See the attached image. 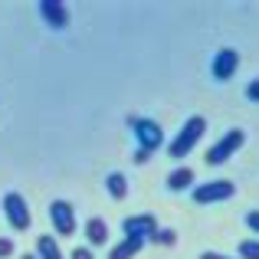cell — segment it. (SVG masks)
<instances>
[{
	"instance_id": "6da1fadb",
	"label": "cell",
	"mask_w": 259,
	"mask_h": 259,
	"mask_svg": "<svg viewBox=\"0 0 259 259\" xmlns=\"http://www.w3.org/2000/svg\"><path fill=\"white\" fill-rule=\"evenodd\" d=\"M203 132H207V118H203V115H190V118L184 121V128L171 138L167 154H171L174 161H184V158H187V154L197 148V141L203 138Z\"/></svg>"
},
{
	"instance_id": "7a4b0ae2",
	"label": "cell",
	"mask_w": 259,
	"mask_h": 259,
	"mask_svg": "<svg viewBox=\"0 0 259 259\" xmlns=\"http://www.w3.org/2000/svg\"><path fill=\"white\" fill-rule=\"evenodd\" d=\"M246 145V132H240V128H233V132H227L220 141H213L210 145V151L203 154V161H207L210 167H220V164H227L230 158H233L240 148Z\"/></svg>"
},
{
	"instance_id": "3957f363",
	"label": "cell",
	"mask_w": 259,
	"mask_h": 259,
	"mask_svg": "<svg viewBox=\"0 0 259 259\" xmlns=\"http://www.w3.org/2000/svg\"><path fill=\"white\" fill-rule=\"evenodd\" d=\"M4 217H7V223H10L17 233H26V230L33 227L30 203H26V200H23V194H17V190L4 194Z\"/></svg>"
},
{
	"instance_id": "277c9868",
	"label": "cell",
	"mask_w": 259,
	"mask_h": 259,
	"mask_svg": "<svg viewBox=\"0 0 259 259\" xmlns=\"http://www.w3.org/2000/svg\"><path fill=\"white\" fill-rule=\"evenodd\" d=\"M128 128H132V135L138 138V148H145V151H151V154L164 145V128L154 118H128Z\"/></svg>"
},
{
	"instance_id": "5b68a950",
	"label": "cell",
	"mask_w": 259,
	"mask_h": 259,
	"mask_svg": "<svg viewBox=\"0 0 259 259\" xmlns=\"http://www.w3.org/2000/svg\"><path fill=\"white\" fill-rule=\"evenodd\" d=\"M233 194H236L233 184L223 181V177H217V181L197 184V187H194V203H200V207H210V203H223V200H230Z\"/></svg>"
},
{
	"instance_id": "8992f818",
	"label": "cell",
	"mask_w": 259,
	"mask_h": 259,
	"mask_svg": "<svg viewBox=\"0 0 259 259\" xmlns=\"http://www.w3.org/2000/svg\"><path fill=\"white\" fill-rule=\"evenodd\" d=\"M50 223H53V230H56L59 236H72L79 230V220H76V207H72L69 200H53L50 203Z\"/></svg>"
},
{
	"instance_id": "52a82bcc",
	"label": "cell",
	"mask_w": 259,
	"mask_h": 259,
	"mask_svg": "<svg viewBox=\"0 0 259 259\" xmlns=\"http://www.w3.org/2000/svg\"><path fill=\"white\" fill-rule=\"evenodd\" d=\"M121 230H125L128 240L148 243L161 227H158V217H154V213H135V217H125V220H121Z\"/></svg>"
},
{
	"instance_id": "ba28073f",
	"label": "cell",
	"mask_w": 259,
	"mask_h": 259,
	"mask_svg": "<svg viewBox=\"0 0 259 259\" xmlns=\"http://www.w3.org/2000/svg\"><path fill=\"white\" fill-rule=\"evenodd\" d=\"M236 69H240V53H236L233 46H223V50H217L213 63H210V72H213L217 82H230V79L236 76Z\"/></svg>"
},
{
	"instance_id": "9c48e42d",
	"label": "cell",
	"mask_w": 259,
	"mask_h": 259,
	"mask_svg": "<svg viewBox=\"0 0 259 259\" xmlns=\"http://www.w3.org/2000/svg\"><path fill=\"white\" fill-rule=\"evenodd\" d=\"M39 17H43L46 26H53V30H66V26H69V7H66L63 0H43V4H39Z\"/></svg>"
},
{
	"instance_id": "30bf717a",
	"label": "cell",
	"mask_w": 259,
	"mask_h": 259,
	"mask_svg": "<svg viewBox=\"0 0 259 259\" xmlns=\"http://www.w3.org/2000/svg\"><path fill=\"white\" fill-rule=\"evenodd\" d=\"M82 233H85V240H89V249L108 246V223L102 220V217H89Z\"/></svg>"
},
{
	"instance_id": "8fae6325",
	"label": "cell",
	"mask_w": 259,
	"mask_h": 259,
	"mask_svg": "<svg viewBox=\"0 0 259 259\" xmlns=\"http://www.w3.org/2000/svg\"><path fill=\"white\" fill-rule=\"evenodd\" d=\"M190 187H194V171H190V167H174V171L167 174V190L181 194V190H190Z\"/></svg>"
},
{
	"instance_id": "7c38bea8",
	"label": "cell",
	"mask_w": 259,
	"mask_h": 259,
	"mask_svg": "<svg viewBox=\"0 0 259 259\" xmlns=\"http://www.w3.org/2000/svg\"><path fill=\"white\" fill-rule=\"evenodd\" d=\"M141 249H145V243H141V240H128V236H125L121 243H115V246L108 249V259H135Z\"/></svg>"
},
{
	"instance_id": "4fadbf2b",
	"label": "cell",
	"mask_w": 259,
	"mask_h": 259,
	"mask_svg": "<svg viewBox=\"0 0 259 259\" xmlns=\"http://www.w3.org/2000/svg\"><path fill=\"white\" fill-rule=\"evenodd\" d=\"M36 259H66L63 249H59V243H56V236H50V233L39 236L36 240Z\"/></svg>"
},
{
	"instance_id": "5bb4252c",
	"label": "cell",
	"mask_w": 259,
	"mask_h": 259,
	"mask_svg": "<svg viewBox=\"0 0 259 259\" xmlns=\"http://www.w3.org/2000/svg\"><path fill=\"white\" fill-rule=\"evenodd\" d=\"M105 190H108L112 200H125V197H128V177L118 174V171H112L105 177Z\"/></svg>"
},
{
	"instance_id": "9a60e30c",
	"label": "cell",
	"mask_w": 259,
	"mask_h": 259,
	"mask_svg": "<svg viewBox=\"0 0 259 259\" xmlns=\"http://www.w3.org/2000/svg\"><path fill=\"white\" fill-rule=\"evenodd\" d=\"M148 243H154V246H174V243H177V233H174V230H158V233H154Z\"/></svg>"
},
{
	"instance_id": "2e32d148",
	"label": "cell",
	"mask_w": 259,
	"mask_h": 259,
	"mask_svg": "<svg viewBox=\"0 0 259 259\" xmlns=\"http://www.w3.org/2000/svg\"><path fill=\"white\" fill-rule=\"evenodd\" d=\"M240 256L243 259H259V240H240Z\"/></svg>"
},
{
	"instance_id": "e0dca14e",
	"label": "cell",
	"mask_w": 259,
	"mask_h": 259,
	"mask_svg": "<svg viewBox=\"0 0 259 259\" xmlns=\"http://www.w3.org/2000/svg\"><path fill=\"white\" fill-rule=\"evenodd\" d=\"M13 253H17V243L10 236H0V259H10Z\"/></svg>"
},
{
	"instance_id": "ac0fdd59",
	"label": "cell",
	"mask_w": 259,
	"mask_h": 259,
	"mask_svg": "<svg viewBox=\"0 0 259 259\" xmlns=\"http://www.w3.org/2000/svg\"><path fill=\"white\" fill-rule=\"evenodd\" d=\"M69 259H95V253H92L89 246H76V249L69 253Z\"/></svg>"
},
{
	"instance_id": "d6986e66",
	"label": "cell",
	"mask_w": 259,
	"mask_h": 259,
	"mask_svg": "<svg viewBox=\"0 0 259 259\" xmlns=\"http://www.w3.org/2000/svg\"><path fill=\"white\" fill-rule=\"evenodd\" d=\"M246 99L249 102H259V79H253V82L246 85Z\"/></svg>"
},
{
	"instance_id": "ffe728a7",
	"label": "cell",
	"mask_w": 259,
	"mask_h": 259,
	"mask_svg": "<svg viewBox=\"0 0 259 259\" xmlns=\"http://www.w3.org/2000/svg\"><path fill=\"white\" fill-rule=\"evenodd\" d=\"M246 227H249V230H253V233L259 236V210H253V213L246 217Z\"/></svg>"
},
{
	"instance_id": "44dd1931",
	"label": "cell",
	"mask_w": 259,
	"mask_h": 259,
	"mask_svg": "<svg viewBox=\"0 0 259 259\" xmlns=\"http://www.w3.org/2000/svg\"><path fill=\"white\" fill-rule=\"evenodd\" d=\"M148 161H151V151L138 148V151H135V164H148Z\"/></svg>"
},
{
	"instance_id": "7402d4cb",
	"label": "cell",
	"mask_w": 259,
	"mask_h": 259,
	"mask_svg": "<svg viewBox=\"0 0 259 259\" xmlns=\"http://www.w3.org/2000/svg\"><path fill=\"white\" fill-rule=\"evenodd\" d=\"M200 259H236V256H223V253H213V249H210V253H200Z\"/></svg>"
},
{
	"instance_id": "603a6c76",
	"label": "cell",
	"mask_w": 259,
	"mask_h": 259,
	"mask_svg": "<svg viewBox=\"0 0 259 259\" xmlns=\"http://www.w3.org/2000/svg\"><path fill=\"white\" fill-rule=\"evenodd\" d=\"M20 259H36V253H23V256H20Z\"/></svg>"
}]
</instances>
